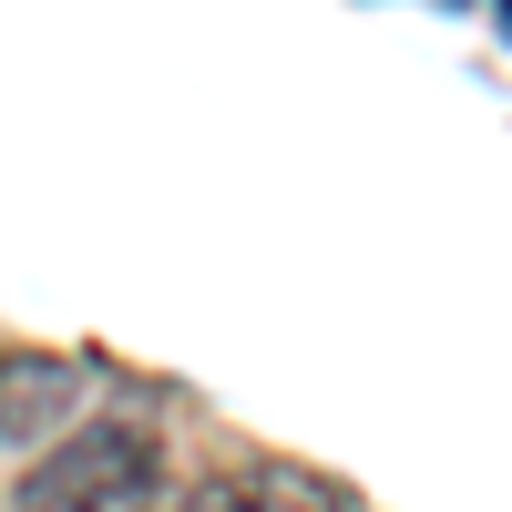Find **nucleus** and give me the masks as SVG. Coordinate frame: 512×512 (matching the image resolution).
<instances>
[{"label": "nucleus", "instance_id": "3", "mask_svg": "<svg viewBox=\"0 0 512 512\" xmlns=\"http://www.w3.org/2000/svg\"><path fill=\"white\" fill-rule=\"evenodd\" d=\"M72 400V379L52 369V359H21V369H0V431H41Z\"/></svg>", "mask_w": 512, "mask_h": 512}, {"label": "nucleus", "instance_id": "2", "mask_svg": "<svg viewBox=\"0 0 512 512\" xmlns=\"http://www.w3.org/2000/svg\"><path fill=\"white\" fill-rule=\"evenodd\" d=\"M164 512H349V482L308 472V461H246L195 492H164Z\"/></svg>", "mask_w": 512, "mask_h": 512}, {"label": "nucleus", "instance_id": "1", "mask_svg": "<svg viewBox=\"0 0 512 512\" xmlns=\"http://www.w3.org/2000/svg\"><path fill=\"white\" fill-rule=\"evenodd\" d=\"M21 512H164V451L144 431H72L52 461L21 472Z\"/></svg>", "mask_w": 512, "mask_h": 512}]
</instances>
